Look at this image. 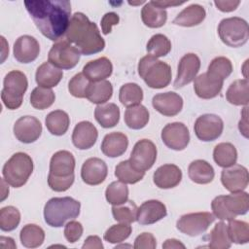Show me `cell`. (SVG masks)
Masks as SVG:
<instances>
[{
    "mask_svg": "<svg viewBox=\"0 0 249 249\" xmlns=\"http://www.w3.org/2000/svg\"><path fill=\"white\" fill-rule=\"evenodd\" d=\"M218 34L224 44L231 48H238L247 43L249 38L248 23L238 17L224 18L218 25Z\"/></svg>",
    "mask_w": 249,
    "mask_h": 249,
    "instance_id": "cell-8",
    "label": "cell"
},
{
    "mask_svg": "<svg viewBox=\"0 0 249 249\" xmlns=\"http://www.w3.org/2000/svg\"><path fill=\"white\" fill-rule=\"evenodd\" d=\"M152 3L155 5V6H157V7H159V8H160V9H164L165 10V8H167V7H172V6H179V5H182V4H184L185 2H173V1H152Z\"/></svg>",
    "mask_w": 249,
    "mask_h": 249,
    "instance_id": "cell-58",
    "label": "cell"
},
{
    "mask_svg": "<svg viewBox=\"0 0 249 249\" xmlns=\"http://www.w3.org/2000/svg\"><path fill=\"white\" fill-rule=\"evenodd\" d=\"M157 153V147L151 140L141 139L135 143L128 160L134 169L145 172L154 165Z\"/></svg>",
    "mask_w": 249,
    "mask_h": 249,
    "instance_id": "cell-11",
    "label": "cell"
},
{
    "mask_svg": "<svg viewBox=\"0 0 249 249\" xmlns=\"http://www.w3.org/2000/svg\"><path fill=\"white\" fill-rule=\"evenodd\" d=\"M106 200L112 205H119L128 200V188L121 181L112 182L105 191Z\"/></svg>",
    "mask_w": 249,
    "mask_h": 249,
    "instance_id": "cell-44",
    "label": "cell"
},
{
    "mask_svg": "<svg viewBox=\"0 0 249 249\" xmlns=\"http://www.w3.org/2000/svg\"><path fill=\"white\" fill-rule=\"evenodd\" d=\"M221 182L225 189L231 193H238L245 190L248 186V170L241 164L234 163L226 167L221 173Z\"/></svg>",
    "mask_w": 249,
    "mask_h": 249,
    "instance_id": "cell-14",
    "label": "cell"
},
{
    "mask_svg": "<svg viewBox=\"0 0 249 249\" xmlns=\"http://www.w3.org/2000/svg\"><path fill=\"white\" fill-rule=\"evenodd\" d=\"M138 207L132 200H127L119 205H113L112 214L116 221L120 223L130 224L137 219Z\"/></svg>",
    "mask_w": 249,
    "mask_h": 249,
    "instance_id": "cell-42",
    "label": "cell"
},
{
    "mask_svg": "<svg viewBox=\"0 0 249 249\" xmlns=\"http://www.w3.org/2000/svg\"><path fill=\"white\" fill-rule=\"evenodd\" d=\"M20 222V213L15 206H5L0 210V229L11 231L18 228Z\"/></svg>",
    "mask_w": 249,
    "mask_h": 249,
    "instance_id": "cell-46",
    "label": "cell"
},
{
    "mask_svg": "<svg viewBox=\"0 0 249 249\" xmlns=\"http://www.w3.org/2000/svg\"><path fill=\"white\" fill-rule=\"evenodd\" d=\"M8 183L5 181L4 178L1 179V201H3L9 196V187Z\"/></svg>",
    "mask_w": 249,
    "mask_h": 249,
    "instance_id": "cell-60",
    "label": "cell"
},
{
    "mask_svg": "<svg viewBox=\"0 0 249 249\" xmlns=\"http://www.w3.org/2000/svg\"><path fill=\"white\" fill-rule=\"evenodd\" d=\"M214 220L215 217L210 212L189 213L181 216L178 219L176 228L187 235L197 236L203 233L214 222Z\"/></svg>",
    "mask_w": 249,
    "mask_h": 249,
    "instance_id": "cell-10",
    "label": "cell"
},
{
    "mask_svg": "<svg viewBox=\"0 0 249 249\" xmlns=\"http://www.w3.org/2000/svg\"><path fill=\"white\" fill-rule=\"evenodd\" d=\"M82 248L83 249H92V248L93 249H102L103 244L101 242V239L97 235H90V236L87 237Z\"/></svg>",
    "mask_w": 249,
    "mask_h": 249,
    "instance_id": "cell-55",
    "label": "cell"
},
{
    "mask_svg": "<svg viewBox=\"0 0 249 249\" xmlns=\"http://www.w3.org/2000/svg\"><path fill=\"white\" fill-rule=\"evenodd\" d=\"M188 175L190 179L200 185L212 182L215 176L212 165L203 160H196L192 161L188 167Z\"/></svg>",
    "mask_w": 249,
    "mask_h": 249,
    "instance_id": "cell-29",
    "label": "cell"
},
{
    "mask_svg": "<svg viewBox=\"0 0 249 249\" xmlns=\"http://www.w3.org/2000/svg\"><path fill=\"white\" fill-rule=\"evenodd\" d=\"M63 76L61 69L55 67L49 61L42 63L36 71L35 80L39 87L51 89L58 85Z\"/></svg>",
    "mask_w": 249,
    "mask_h": 249,
    "instance_id": "cell-27",
    "label": "cell"
},
{
    "mask_svg": "<svg viewBox=\"0 0 249 249\" xmlns=\"http://www.w3.org/2000/svg\"><path fill=\"white\" fill-rule=\"evenodd\" d=\"M25 8L39 31L51 41L65 35L71 19V4L67 0L24 1Z\"/></svg>",
    "mask_w": 249,
    "mask_h": 249,
    "instance_id": "cell-1",
    "label": "cell"
},
{
    "mask_svg": "<svg viewBox=\"0 0 249 249\" xmlns=\"http://www.w3.org/2000/svg\"><path fill=\"white\" fill-rule=\"evenodd\" d=\"M166 214V207L161 201L151 199L138 207L136 221L141 225H152L164 218Z\"/></svg>",
    "mask_w": 249,
    "mask_h": 249,
    "instance_id": "cell-23",
    "label": "cell"
},
{
    "mask_svg": "<svg viewBox=\"0 0 249 249\" xmlns=\"http://www.w3.org/2000/svg\"><path fill=\"white\" fill-rule=\"evenodd\" d=\"M162 248L164 249H177V248H182L184 249L185 248V245L180 241V240H177L175 238H169V239H166L163 243H162Z\"/></svg>",
    "mask_w": 249,
    "mask_h": 249,
    "instance_id": "cell-57",
    "label": "cell"
},
{
    "mask_svg": "<svg viewBox=\"0 0 249 249\" xmlns=\"http://www.w3.org/2000/svg\"><path fill=\"white\" fill-rule=\"evenodd\" d=\"M206 17L205 9L198 4H192L181 11L173 19V23L184 27H192L201 23Z\"/></svg>",
    "mask_w": 249,
    "mask_h": 249,
    "instance_id": "cell-28",
    "label": "cell"
},
{
    "mask_svg": "<svg viewBox=\"0 0 249 249\" xmlns=\"http://www.w3.org/2000/svg\"><path fill=\"white\" fill-rule=\"evenodd\" d=\"M40 53L38 41L30 35L18 37L14 44V57L20 63H30L34 61Z\"/></svg>",
    "mask_w": 249,
    "mask_h": 249,
    "instance_id": "cell-20",
    "label": "cell"
},
{
    "mask_svg": "<svg viewBox=\"0 0 249 249\" xmlns=\"http://www.w3.org/2000/svg\"><path fill=\"white\" fill-rule=\"evenodd\" d=\"M119 21H120V18H119L118 14H116L114 12L106 13L101 18L102 33L104 35L109 34L112 30V26L117 25L119 23Z\"/></svg>",
    "mask_w": 249,
    "mask_h": 249,
    "instance_id": "cell-53",
    "label": "cell"
},
{
    "mask_svg": "<svg viewBox=\"0 0 249 249\" xmlns=\"http://www.w3.org/2000/svg\"><path fill=\"white\" fill-rule=\"evenodd\" d=\"M119 100L125 107L139 105L143 100V89L135 83H127L121 87Z\"/></svg>",
    "mask_w": 249,
    "mask_h": 249,
    "instance_id": "cell-38",
    "label": "cell"
},
{
    "mask_svg": "<svg viewBox=\"0 0 249 249\" xmlns=\"http://www.w3.org/2000/svg\"><path fill=\"white\" fill-rule=\"evenodd\" d=\"M74 179L75 176L68 178H57L48 175V184L49 187L54 192H65L73 185Z\"/></svg>",
    "mask_w": 249,
    "mask_h": 249,
    "instance_id": "cell-51",
    "label": "cell"
},
{
    "mask_svg": "<svg viewBox=\"0 0 249 249\" xmlns=\"http://www.w3.org/2000/svg\"><path fill=\"white\" fill-rule=\"evenodd\" d=\"M83 231V226L80 222L70 221L65 225L64 236L68 242L74 243L81 238Z\"/></svg>",
    "mask_w": 249,
    "mask_h": 249,
    "instance_id": "cell-50",
    "label": "cell"
},
{
    "mask_svg": "<svg viewBox=\"0 0 249 249\" xmlns=\"http://www.w3.org/2000/svg\"><path fill=\"white\" fill-rule=\"evenodd\" d=\"M90 81H89L86 76L82 73L74 75L68 83L69 92L77 98H85L88 87Z\"/></svg>",
    "mask_w": 249,
    "mask_h": 249,
    "instance_id": "cell-49",
    "label": "cell"
},
{
    "mask_svg": "<svg viewBox=\"0 0 249 249\" xmlns=\"http://www.w3.org/2000/svg\"><path fill=\"white\" fill-rule=\"evenodd\" d=\"M1 40H2V43H3V51H2V62L5 60V57L7 56V53H5V50H7V51H9V48L7 47V45H6V40H5V38L3 37V36H1Z\"/></svg>",
    "mask_w": 249,
    "mask_h": 249,
    "instance_id": "cell-61",
    "label": "cell"
},
{
    "mask_svg": "<svg viewBox=\"0 0 249 249\" xmlns=\"http://www.w3.org/2000/svg\"><path fill=\"white\" fill-rule=\"evenodd\" d=\"M75 158L69 151L61 150L54 153L50 161L49 175L57 178H68L74 175Z\"/></svg>",
    "mask_w": 249,
    "mask_h": 249,
    "instance_id": "cell-17",
    "label": "cell"
},
{
    "mask_svg": "<svg viewBox=\"0 0 249 249\" xmlns=\"http://www.w3.org/2000/svg\"><path fill=\"white\" fill-rule=\"evenodd\" d=\"M81 203L70 196L53 197L47 201L44 207L45 222L53 228H60L80 214Z\"/></svg>",
    "mask_w": 249,
    "mask_h": 249,
    "instance_id": "cell-3",
    "label": "cell"
},
{
    "mask_svg": "<svg viewBox=\"0 0 249 249\" xmlns=\"http://www.w3.org/2000/svg\"><path fill=\"white\" fill-rule=\"evenodd\" d=\"M113 72V65L109 58L102 56L89 61L83 68V74L90 82H100L109 78Z\"/></svg>",
    "mask_w": 249,
    "mask_h": 249,
    "instance_id": "cell-25",
    "label": "cell"
},
{
    "mask_svg": "<svg viewBox=\"0 0 249 249\" xmlns=\"http://www.w3.org/2000/svg\"><path fill=\"white\" fill-rule=\"evenodd\" d=\"M224 129L223 120L214 114H204L199 116L194 126L196 137L204 142L214 141L219 138Z\"/></svg>",
    "mask_w": 249,
    "mask_h": 249,
    "instance_id": "cell-12",
    "label": "cell"
},
{
    "mask_svg": "<svg viewBox=\"0 0 249 249\" xmlns=\"http://www.w3.org/2000/svg\"><path fill=\"white\" fill-rule=\"evenodd\" d=\"M207 72L214 77L224 81L232 72L231 61L225 56H217L213 58L208 65Z\"/></svg>",
    "mask_w": 249,
    "mask_h": 249,
    "instance_id": "cell-47",
    "label": "cell"
},
{
    "mask_svg": "<svg viewBox=\"0 0 249 249\" xmlns=\"http://www.w3.org/2000/svg\"><path fill=\"white\" fill-rule=\"evenodd\" d=\"M182 180L181 169L171 163L160 166L153 175L155 185L160 189H171L179 185Z\"/></svg>",
    "mask_w": 249,
    "mask_h": 249,
    "instance_id": "cell-24",
    "label": "cell"
},
{
    "mask_svg": "<svg viewBox=\"0 0 249 249\" xmlns=\"http://www.w3.org/2000/svg\"><path fill=\"white\" fill-rule=\"evenodd\" d=\"M153 107L161 115L173 117L179 114L183 108V98L174 91L156 94L152 99Z\"/></svg>",
    "mask_w": 249,
    "mask_h": 249,
    "instance_id": "cell-18",
    "label": "cell"
},
{
    "mask_svg": "<svg viewBox=\"0 0 249 249\" xmlns=\"http://www.w3.org/2000/svg\"><path fill=\"white\" fill-rule=\"evenodd\" d=\"M213 159L217 165L226 168L236 163L237 151L235 147L229 142H222L215 146Z\"/></svg>",
    "mask_w": 249,
    "mask_h": 249,
    "instance_id": "cell-35",
    "label": "cell"
},
{
    "mask_svg": "<svg viewBox=\"0 0 249 249\" xmlns=\"http://www.w3.org/2000/svg\"><path fill=\"white\" fill-rule=\"evenodd\" d=\"M98 137L96 127L89 121L78 123L72 133V142L74 146L80 150H88L91 148Z\"/></svg>",
    "mask_w": 249,
    "mask_h": 249,
    "instance_id": "cell-22",
    "label": "cell"
},
{
    "mask_svg": "<svg viewBox=\"0 0 249 249\" xmlns=\"http://www.w3.org/2000/svg\"><path fill=\"white\" fill-rule=\"evenodd\" d=\"M0 246L2 248H16L17 247L14 239L11 237H6V236L0 237Z\"/></svg>",
    "mask_w": 249,
    "mask_h": 249,
    "instance_id": "cell-59",
    "label": "cell"
},
{
    "mask_svg": "<svg viewBox=\"0 0 249 249\" xmlns=\"http://www.w3.org/2000/svg\"><path fill=\"white\" fill-rule=\"evenodd\" d=\"M146 51L148 54L157 58L165 56L171 51V42L163 34H155L148 41Z\"/></svg>",
    "mask_w": 249,
    "mask_h": 249,
    "instance_id": "cell-41",
    "label": "cell"
},
{
    "mask_svg": "<svg viewBox=\"0 0 249 249\" xmlns=\"http://www.w3.org/2000/svg\"><path fill=\"white\" fill-rule=\"evenodd\" d=\"M81 53L66 39L54 43L48 54V61L59 69H72L80 60Z\"/></svg>",
    "mask_w": 249,
    "mask_h": 249,
    "instance_id": "cell-9",
    "label": "cell"
},
{
    "mask_svg": "<svg viewBox=\"0 0 249 249\" xmlns=\"http://www.w3.org/2000/svg\"><path fill=\"white\" fill-rule=\"evenodd\" d=\"M141 18L146 26L150 28H159L165 24L167 13L164 9L155 6L151 1L146 3L142 8Z\"/></svg>",
    "mask_w": 249,
    "mask_h": 249,
    "instance_id": "cell-33",
    "label": "cell"
},
{
    "mask_svg": "<svg viewBox=\"0 0 249 249\" xmlns=\"http://www.w3.org/2000/svg\"><path fill=\"white\" fill-rule=\"evenodd\" d=\"M227 100L235 106L248 105L249 102V83L247 79L233 81L226 92Z\"/></svg>",
    "mask_w": 249,
    "mask_h": 249,
    "instance_id": "cell-31",
    "label": "cell"
},
{
    "mask_svg": "<svg viewBox=\"0 0 249 249\" xmlns=\"http://www.w3.org/2000/svg\"><path fill=\"white\" fill-rule=\"evenodd\" d=\"M132 231L129 224L121 223L118 225L111 226L104 233V239L109 243H120L129 237Z\"/></svg>",
    "mask_w": 249,
    "mask_h": 249,
    "instance_id": "cell-48",
    "label": "cell"
},
{
    "mask_svg": "<svg viewBox=\"0 0 249 249\" xmlns=\"http://www.w3.org/2000/svg\"><path fill=\"white\" fill-rule=\"evenodd\" d=\"M200 68L199 57L193 53H187L179 61L177 76L174 81V88H182L193 82Z\"/></svg>",
    "mask_w": 249,
    "mask_h": 249,
    "instance_id": "cell-16",
    "label": "cell"
},
{
    "mask_svg": "<svg viewBox=\"0 0 249 249\" xmlns=\"http://www.w3.org/2000/svg\"><path fill=\"white\" fill-rule=\"evenodd\" d=\"M19 238L24 247L37 248L41 246L45 240V231L41 227L35 224H27L21 229Z\"/></svg>",
    "mask_w": 249,
    "mask_h": 249,
    "instance_id": "cell-37",
    "label": "cell"
},
{
    "mask_svg": "<svg viewBox=\"0 0 249 249\" xmlns=\"http://www.w3.org/2000/svg\"><path fill=\"white\" fill-rule=\"evenodd\" d=\"M48 130L56 136H61L66 133L70 124L68 114L62 110H54L49 113L45 120Z\"/></svg>",
    "mask_w": 249,
    "mask_h": 249,
    "instance_id": "cell-34",
    "label": "cell"
},
{
    "mask_svg": "<svg viewBox=\"0 0 249 249\" xmlns=\"http://www.w3.org/2000/svg\"><path fill=\"white\" fill-rule=\"evenodd\" d=\"M133 247L135 249H155L157 240L151 232H143L135 238Z\"/></svg>",
    "mask_w": 249,
    "mask_h": 249,
    "instance_id": "cell-52",
    "label": "cell"
},
{
    "mask_svg": "<svg viewBox=\"0 0 249 249\" xmlns=\"http://www.w3.org/2000/svg\"><path fill=\"white\" fill-rule=\"evenodd\" d=\"M223 84L224 81L205 72L196 77L194 80V89L199 98L211 99L221 92Z\"/></svg>",
    "mask_w": 249,
    "mask_h": 249,
    "instance_id": "cell-21",
    "label": "cell"
},
{
    "mask_svg": "<svg viewBox=\"0 0 249 249\" xmlns=\"http://www.w3.org/2000/svg\"><path fill=\"white\" fill-rule=\"evenodd\" d=\"M94 118L102 127H114L120 121V108L115 103L97 105L94 110Z\"/></svg>",
    "mask_w": 249,
    "mask_h": 249,
    "instance_id": "cell-32",
    "label": "cell"
},
{
    "mask_svg": "<svg viewBox=\"0 0 249 249\" xmlns=\"http://www.w3.org/2000/svg\"><path fill=\"white\" fill-rule=\"evenodd\" d=\"M214 217L220 220L231 221L238 215H245L249 210V195L246 192L231 193L227 196H218L211 202Z\"/></svg>",
    "mask_w": 249,
    "mask_h": 249,
    "instance_id": "cell-4",
    "label": "cell"
},
{
    "mask_svg": "<svg viewBox=\"0 0 249 249\" xmlns=\"http://www.w3.org/2000/svg\"><path fill=\"white\" fill-rule=\"evenodd\" d=\"M228 232L233 243L245 244L249 241V225L244 221L235 219L229 221Z\"/></svg>",
    "mask_w": 249,
    "mask_h": 249,
    "instance_id": "cell-45",
    "label": "cell"
},
{
    "mask_svg": "<svg viewBox=\"0 0 249 249\" xmlns=\"http://www.w3.org/2000/svg\"><path fill=\"white\" fill-rule=\"evenodd\" d=\"M1 98L4 105L10 110H16L22 104L28 81L25 74L18 70L10 71L4 78Z\"/></svg>",
    "mask_w": 249,
    "mask_h": 249,
    "instance_id": "cell-7",
    "label": "cell"
},
{
    "mask_svg": "<svg viewBox=\"0 0 249 249\" xmlns=\"http://www.w3.org/2000/svg\"><path fill=\"white\" fill-rule=\"evenodd\" d=\"M113 95V87L112 84L107 81L100 82H90L87 92L86 98H88L91 103L100 105L106 103Z\"/></svg>",
    "mask_w": 249,
    "mask_h": 249,
    "instance_id": "cell-30",
    "label": "cell"
},
{
    "mask_svg": "<svg viewBox=\"0 0 249 249\" xmlns=\"http://www.w3.org/2000/svg\"><path fill=\"white\" fill-rule=\"evenodd\" d=\"M33 160L25 153L14 154L4 164L2 169L3 178L14 188L22 187L33 172Z\"/></svg>",
    "mask_w": 249,
    "mask_h": 249,
    "instance_id": "cell-6",
    "label": "cell"
},
{
    "mask_svg": "<svg viewBox=\"0 0 249 249\" xmlns=\"http://www.w3.org/2000/svg\"><path fill=\"white\" fill-rule=\"evenodd\" d=\"M149 117L148 109L139 104L127 107L124 112V123L131 129H141L147 125Z\"/></svg>",
    "mask_w": 249,
    "mask_h": 249,
    "instance_id": "cell-36",
    "label": "cell"
},
{
    "mask_svg": "<svg viewBox=\"0 0 249 249\" xmlns=\"http://www.w3.org/2000/svg\"><path fill=\"white\" fill-rule=\"evenodd\" d=\"M247 109H248V106H245L243 108V111L241 113V120L239 121V124H238V128H239V131L240 133L244 136V137H248V120H247Z\"/></svg>",
    "mask_w": 249,
    "mask_h": 249,
    "instance_id": "cell-56",
    "label": "cell"
},
{
    "mask_svg": "<svg viewBox=\"0 0 249 249\" xmlns=\"http://www.w3.org/2000/svg\"><path fill=\"white\" fill-rule=\"evenodd\" d=\"M208 246L212 249H228L231 246V241L228 232V225L219 222L210 231Z\"/></svg>",
    "mask_w": 249,
    "mask_h": 249,
    "instance_id": "cell-39",
    "label": "cell"
},
{
    "mask_svg": "<svg viewBox=\"0 0 249 249\" xmlns=\"http://www.w3.org/2000/svg\"><path fill=\"white\" fill-rule=\"evenodd\" d=\"M54 100L55 94L52 89L37 87L30 94V103L35 109L38 110H44L51 107Z\"/></svg>",
    "mask_w": 249,
    "mask_h": 249,
    "instance_id": "cell-43",
    "label": "cell"
},
{
    "mask_svg": "<svg viewBox=\"0 0 249 249\" xmlns=\"http://www.w3.org/2000/svg\"><path fill=\"white\" fill-rule=\"evenodd\" d=\"M145 172L134 169L129 160H123L115 167V176L124 184H135L143 179Z\"/></svg>",
    "mask_w": 249,
    "mask_h": 249,
    "instance_id": "cell-40",
    "label": "cell"
},
{
    "mask_svg": "<svg viewBox=\"0 0 249 249\" xmlns=\"http://www.w3.org/2000/svg\"><path fill=\"white\" fill-rule=\"evenodd\" d=\"M108 174V168L104 160L99 158H89L82 165L81 177L90 186H96L104 182Z\"/></svg>",
    "mask_w": 249,
    "mask_h": 249,
    "instance_id": "cell-19",
    "label": "cell"
},
{
    "mask_svg": "<svg viewBox=\"0 0 249 249\" xmlns=\"http://www.w3.org/2000/svg\"><path fill=\"white\" fill-rule=\"evenodd\" d=\"M138 74L151 89H163L171 82L170 66L151 54L139 60Z\"/></svg>",
    "mask_w": 249,
    "mask_h": 249,
    "instance_id": "cell-5",
    "label": "cell"
},
{
    "mask_svg": "<svg viewBox=\"0 0 249 249\" xmlns=\"http://www.w3.org/2000/svg\"><path fill=\"white\" fill-rule=\"evenodd\" d=\"M128 139L123 132H111L104 136L101 151L108 158H118L127 149Z\"/></svg>",
    "mask_w": 249,
    "mask_h": 249,
    "instance_id": "cell-26",
    "label": "cell"
},
{
    "mask_svg": "<svg viewBox=\"0 0 249 249\" xmlns=\"http://www.w3.org/2000/svg\"><path fill=\"white\" fill-rule=\"evenodd\" d=\"M42 133L40 121L32 116H23L16 121L14 124V134L16 138L25 144L35 142Z\"/></svg>",
    "mask_w": 249,
    "mask_h": 249,
    "instance_id": "cell-15",
    "label": "cell"
},
{
    "mask_svg": "<svg viewBox=\"0 0 249 249\" xmlns=\"http://www.w3.org/2000/svg\"><path fill=\"white\" fill-rule=\"evenodd\" d=\"M160 137L166 147L175 151L184 150L190 142L188 127L179 122L167 124L162 128Z\"/></svg>",
    "mask_w": 249,
    "mask_h": 249,
    "instance_id": "cell-13",
    "label": "cell"
},
{
    "mask_svg": "<svg viewBox=\"0 0 249 249\" xmlns=\"http://www.w3.org/2000/svg\"><path fill=\"white\" fill-rule=\"evenodd\" d=\"M65 38L84 55L100 53L105 48V41L94 22L83 13H75L65 33Z\"/></svg>",
    "mask_w": 249,
    "mask_h": 249,
    "instance_id": "cell-2",
    "label": "cell"
},
{
    "mask_svg": "<svg viewBox=\"0 0 249 249\" xmlns=\"http://www.w3.org/2000/svg\"><path fill=\"white\" fill-rule=\"evenodd\" d=\"M214 4L218 10L225 12V13H229V12L234 11L240 4V1H238V0H226V1L218 0V1H214Z\"/></svg>",
    "mask_w": 249,
    "mask_h": 249,
    "instance_id": "cell-54",
    "label": "cell"
}]
</instances>
